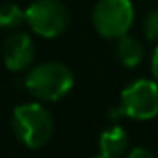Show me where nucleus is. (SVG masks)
<instances>
[{"mask_svg":"<svg viewBox=\"0 0 158 158\" xmlns=\"http://www.w3.org/2000/svg\"><path fill=\"white\" fill-rule=\"evenodd\" d=\"M91 19L99 35L119 39L128 34L134 23V6L130 0H99Z\"/></svg>","mask_w":158,"mask_h":158,"instance_id":"20e7f679","label":"nucleus"},{"mask_svg":"<svg viewBox=\"0 0 158 158\" xmlns=\"http://www.w3.org/2000/svg\"><path fill=\"white\" fill-rule=\"evenodd\" d=\"M143 32L149 41H158V10H152L151 13H147L143 23Z\"/></svg>","mask_w":158,"mask_h":158,"instance_id":"9d476101","label":"nucleus"},{"mask_svg":"<svg viewBox=\"0 0 158 158\" xmlns=\"http://www.w3.org/2000/svg\"><path fill=\"white\" fill-rule=\"evenodd\" d=\"M11 127L17 139L28 149L45 147L54 134V119L39 102H24L15 106Z\"/></svg>","mask_w":158,"mask_h":158,"instance_id":"f03ea898","label":"nucleus"},{"mask_svg":"<svg viewBox=\"0 0 158 158\" xmlns=\"http://www.w3.org/2000/svg\"><path fill=\"white\" fill-rule=\"evenodd\" d=\"M24 23H26V10L19 8L17 4L0 6V28L15 30Z\"/></svg>","mask_w":158,"mask_h":158,"instance_id":"1a4fd4ad","label":"nucleus"},{"mask_svg":"<svg viewBox=\"0 0 158 158\" xmlns=\"http://www.w3.org/2000/svg\"><path fill=\"white\" fill-rule=\"evenodd\" d=\"M130 158H152V151L151 149H145V147H136L128 152Z\"/></svg>","mask_w":158,"mask_h":158,"instance_id":"9b49d317","label":"nucleus"},{"mask_svg":"<svg viewBox=\"0 0 158 158\" xmlns=\"http://www.w3.org/2000/svg\"><path fill=\"white\" fill-rule=\"evenodd\" d=\"M115 52H117L119 61L125 67H136L143 60V47H141V43L136 37L128 35V34H125V35H121L117 39Z\"/></svg>","mask_w":158,"mask_h":158,"instance_id":"6e6552de","label":"nucleus"},{"mask_svg":"<svg viewBox=\"0 0 158 158\" xmlns=\"http://www.w3.org/2000/svg\"><path fill=\"white\" fill-rule=\"evenodd\" d=\"M128 136L121 127H112L101 134L99 139V152L102 158H114L127 151Z\"/></svg>","mask_w":158,"mask_h":158,"instance_id":"0eeeda50","label":"nucleus"},{"mask_svg":"<svg viewBox=\"0 0 158 158\" xmlns=\"http://www.w3.org/2000/svg\"><path fill=\"white\" fill-rule=\"evenodd\" d=\"M121 112L123 115L138 121H147L158 115V82L139 80L132 82L121 91Z\"/></svg>","mask_w":158,"mask_h":158,"instance_id":"39448f33","label":"nucleus"},{"mask_svg":"<svg viewBox=\"0 0 158 158\" xmlns=\"http://www.w3.org/2000/svg\"><path fill=\"white\" fill-rule=\"evenodd\" d=\"M26 23L39 37L54 39L67 30L71 15L60 0H35L26 8Z\"/></svg>","mask_w":158,"mask_h":158,"instance_id":"7ed1b4c3","label":"nucleus"},{"mask_svg":"<svg viewBox=\"0 0 158 158\" xmlns=\"http://www.w3.org/2000/svg\"><path fill=\"white\" fill-rule=\"evenodd\" d=\"M151 67H152V76H154V80L158 82V47H156V48H154V52H152Z\"/></svg>","mask_w":158,"mask_h":158,"instance_id":"f8f14e48","label":"nucleus"},{"mask_svg":"<svg viewBox=\"0 0 158 158\" xmlns=\"http://www.w3.org/2000/svg\"><path fill=\"white\" fill-rule=\"evenodd\" d=\"M74 86L73 71L60 61H45L30 69L24 80L26 91L39 101L56 102L63 99Z\"/></svg>","mask_w":158,"mask_h":158,"instance_id":"f257e3e1","label":"nucleus"},{"mask_svg":"<svg viewBox=\"0 0 158 158\" xmlns=\"http://www.w3.org/2000/svg\"><path fill=\"white\" fill-rule=\"evenodd\" d=\"M34 52H35V47L28 34L19 32L10 35L2 45V60L6 69L13 73L28 69L34 60Z\"/></svg>","mask_w":158,"mask_h":158,"instance_id":"423d86ee","label":"nucleus"}]
</instances>
